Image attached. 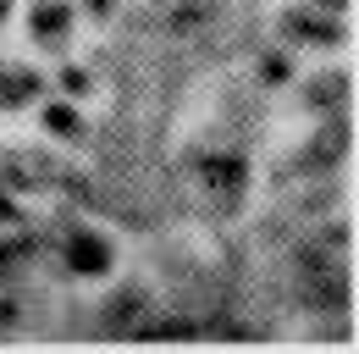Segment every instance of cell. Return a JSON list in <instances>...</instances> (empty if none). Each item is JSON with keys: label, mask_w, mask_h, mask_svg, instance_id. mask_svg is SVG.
Masks as SVG:
<instances>
[{"label": "cell", "mask_w": 359, "mask_h": 354, "mask_svg": "<svg viewBox=\"0 0 359 354\" xmlns=\"http://www.w3.org/2000/svg\"><path fill=\"white\" fill-rule=\"evenodd\" d=\"M0 216H11V205H6V199H0Z\"/></svg>", "instance_id": "obj_12"}, {"label": "cell", "mask_w": 359, "mask_h": 354, "mask_svg": "<svg viewBox=\"0 0 359 354\" xmlns=\"http://www.w3.org/2000/svg\"><path fill=\"white\" fill-rule=\"evenodd\" d=\"M50 133H83V122H78V111H67V105H50Z\"/></svg>", "instance_id": "obj_9"}, {"label": "cell", "mask_w": 359, "mask_h": 354, "mask_svg": "<svg viewBox=\"0 0 359 354\" xmlns=\"http://www.w3.org/2000/svg\"><path fill=\"white\" fill-rule=\"evenodd\" d=\"M67 266L78 277H100V271H111V244L100 232H72L67 238Z\"/></svg>", "instance_id": "obj_1"}, {"label": "cell", "mask_w": 359, "mask_h": 354, "mask_svg": "<svg viewBox=\"0 0 359 354\" xmlns=\"http://www.w3.org/2000/svg\"><path fill=\"white\" fill-rule=\"evenodd\" d=\"M0 261H6V255H0Z\"/></svg>", "instance_id": "obj_14"}, {"label": "cell", "mask_w": 359, "mask_h": 354, "mask_svg": "<svg viewBox=\"0 0 359 354\" xmlns=\"http://www.w3.org/2000/svg\"><path fill=\"white\" fill-rule=\"evenodd\" d=\"M315 6H320V11H337V6H343V0H315Z\"/></svg>", "instance_id": "obj_10"}, {"label": "cell", "mask_w": 359, "mask_h": 354, "mask_svg": "<svg viewBox=\"0 0 359 354\" xmlns=\"http://www.w3.org/2000/svg\"><path fill=\"white\" fill-rule=\"evenodd\" d=\"M343 150H348V128L337 122V128H326L320 138H315V150H310V166H332V161H343Z\"/></svg>", "instance_id": "obj_3"}, {"label": "cell", "mask_w": 359, "mask_h": 354, "mask_svg": "<svg viewBox=\"0 0 359 354\" xmlns=\"http://www.w3.org/2000/svg\"><path fill=\"white\" fill-rule=\"evenodd\" d=\"M343 94H348V78H343V72H326V78L310 84V105L332 111V105H343Z\"/></svg>", "instance_id": "obj_4"}, {"label": "cell", "mask_w": 359, "mask_h": 354, "mask_svg": "<svg viewBox=\"0 0 359 354\" xmlns=\"http://www.w3.org/2000/svg\"><path fill=\"white\" fill-rule=\"evenodd\" d=\"M89 6H94V11H111V0H89Z\"/></svg>", "instance_id": "obj_11"}, {"label": "cell", "mask_w": 359, "mask_h": 354, "mask_svg": "<svg viewBox=\"0 0 359 354\" xmlns=\"http://www.w3.org/2000/svg\"><path fill=\"white\" fill-rule=\"evenodd\" d=\"M287 34H304V39L332 44L337 39V22H315V17H304V11H293V17H287Z\"/></svg>", "instance_id": "obj_8"}, {"label": "cell", "mask_w": 359, "mask_h": 354, "mask_svg": "<svg viewBox=\"0 0 359 354\" xmlns=\"http://www.w3.org/2000/svg\"><path fill=\"white\" fill-rule=\"evenodd\" d=\"M67 22H72V6H39V11H34V34H39V39H55Z\"/></svg>", "instance_id": "obj_6"}, {"label": "cell", "mask_w": 359, "mask_h": 354, "mask_svg": "<svg viewBox=\"0 0 359 354\" xmlns=\"http://www.w3.org/2000/svg\"><path fill=\"white\" fill-rule=\"evenodd\" d=\"M138 305H144V294H138V288H128V294H116V299L105 305V327H111V332H122V327L133 321V310H138Z\"/></svg>", "instance_id": "obj_5"}, {"label": "cell", "mask_w": 359, "mask_h": 354, "mask_svg": "<svg viewBox=\"0 0 359 354\" xmlns=\"http://www.w3.org/2000/svg\"><path fill=\"white\" fill-rule=\"evenodd\" d=\"M199 177H205V188H222L226 205H232V194H238V183H243V161H232V155H205V161H199Z\"/></svg>", "instance_id": "obj_2"}, {"label": "cell", "mask_w": 359, "mask_h": 354, "mask_svg": "<svg viewBox=\"0 0 359 354\" xmlns=\"http://www.w3.org/2000/svg\"><path fill=\"white\" fill-rule=\"evenodd\" d=\"M6 11H11V0H0V17H6Z\"/></svg>", "instance_id": "obj_13"}, {"label": "cell", "mask_w": 359, "mask_h": 354, "mask_svg": "<svg viewBox=\"0 0 359 354\" xmlns=\"http://www.w3.org/2000/svg\"><path fill=\"white\" fill-rule=\"evenodd\" d=\"M210 0H177V11H172V28L177 34H188V28H199V22H210Z\"/></svg>", "instance_id": "obj_7"}]
</instances>
